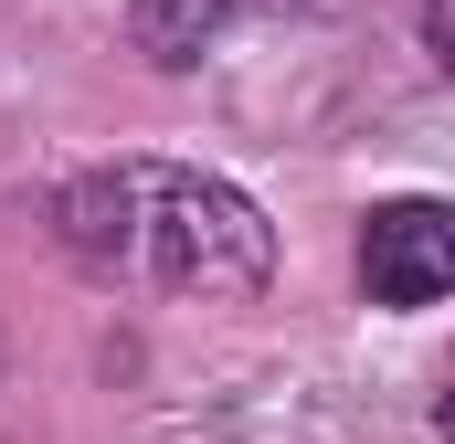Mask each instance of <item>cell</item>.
<instances>
[{"label":"cell","instance_id":"6da1fadb","mask_svg":"<svg viewBox=\"0 0 455 444\" xmlns=\"http://www.w3.org/2000/svg\"><path fill=\"white\" fill-rule=\"evenodd\" d=\"M64 243L85 265H116V275H148V286H180V297H254L265 286V212L233 191V180H202V170H85L64 202Z\"/></svg>","mask_w":455,"mask_h":444},{"label":"cell","instance_id":"7a4b0ae2","mask_svg":"<svg viewBox=\"0 0 455 444\" xmlns=\"http://www.w3.org/2000/svg\"><path fill=\"white\" fill-rule=\"evenodd\" d=\"M360 286L381 307L455 297V212L445 202H381V212L360 222Z\"/></svg>","mask_w":455,"mask_h":444},{"label":"cell","instance_id":"3957f363","mask_svg":"<svg viewBox=\"0 0 455 444\" xmlns=\"http://www.w3.org/2000/svg\"><path fill=\"white\" fill-rule=\"evenodd\" d=\"M233 21V0H138L127 11V32H138V53L148 64H202V43Z\"/></svg>","mask_w":455,"mask_h":444},{"label":"cell","instance_id":"277c9868","mask_svg":"<svg viewBox=\"0 0 455 444\" xmlns=\"http://www.w3.org/2000/svg\"><path fill=\"white\" fill-rule=\"evenodd\" d=\"M424 43H435V64L455 75V0H424Z\"/></svg>","mask_w":455,"mask_h":444},{"label":"cell","instance_id":"5b68a950","mask_svg":"<svg viewBox=\"0 0 455 444\" xmlns=\"http://www.w3.org/2000/svg\"><path fill=\"white\" fill-rule=\"evenodd\" d=\"M435 434L455 444V370H445V402H435Z\"/></svg>","mask_w":455,"mask_h":444}]
</instances>
